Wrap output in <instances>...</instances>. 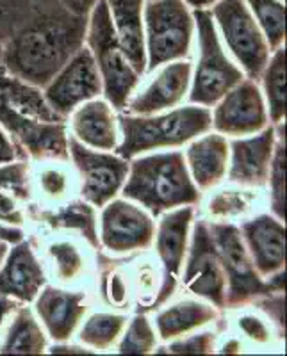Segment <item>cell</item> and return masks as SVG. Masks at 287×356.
I'll use <instances>...</instances> for the list:
<instances>
[{
	"instance_id": "cell-1",
	"label": "cell",
	"mask_w": 287,
	"mask_h": 356,
	"mask_svg": "<svg viewBox=\"0 0 287 356\" xmlns=\"http://www.w3.org/2000/svg\"><path fill=\"white\" fill-rule=\"evenodd\" d=\"M88 18L61 4L36 8L4 41L0 65L20 81L43 89L84 47Z\"/></svg>"
},
{
	"instance_id": "cell-2",
	"label": "cell",
	"mask_w": 287,
	"mask_h": 356,
	"mask_svg": "<svg viewBox=\"0 0 287 356\" xmlns=\"http://www.w3.org/2000/svg\"><path fill=\"white\" fill-rule=\"evenodd\" d=\"M65 120L49 106L40 88L20 81L0 65V127L25 155L68 161Z\"/></svg>"
},
{
	"instance_id": "cell-3",
	"label": "cell",
	"mask_w": 287,
	"mask_h": 356,
	"mask_svg": "<svg viewBox=\"0 0 287 356\" xmlns=\"http://www.w3.org/2000/svg\"><path fill=\"white\" fill-rule=\"evenodd\" d=\"M123 195L141 203L152 216L200 202L199 187L194 186L180 152L155 154L134 161L129 166Z\"/></svg>"
},
{
	"instance_id": "cell-4",
	"label": "cell",
	"mask_w": 287,
	"mask_h": 356,
	"mask_svg": "<svg viewBox=\"0 0 287 356\" xmlns=\"http://www.w3.org/2000/svg\"><path fill=\"white\" fill-rule=\"evenodd\" d=\"M212 127V116L205 107H180L166 114L120 116L123 139L116 146L118 155L132 159L150 150L180 146L199 138Z\"/></svg>"
},
{
	"instance_id": "cell-5",
	"label": "cell",
	"mask_w": 287,
	"mask_h": 356,
	"mask_svg": "<svg viewBox=\"0 0 287 356\" xmlns=\"http://www.w3.org/2000/svg\"><path fill=\"white\" fill-rule=\"evenodd\" d=\"M86 40L100 73L105 97L116 109H125L130 95L138 86L139 73L130 66L120 47L105 0H98L89 13Z\"/></svg>"
},
{
	"instance_id": "cell-6",
	"label": "cell",
	"mask_w": 287,
	"mask_h": 356,
	"mask_svg": "<svg viewBox=\"0 0 287 356\" xmlns=\"http://www.w3.org/2000/svg\"><path fill=\"white\" fill-rule=\"evenodd\" d=\"M146 70L184 59L193 40V13L184 0H145Z\"/></svg>"
},
{
	"instance_id": "cell-7",
	"label": "cell",
	"mask_w": 287,
	"mask_h": 356,
	"mask_svg": "<svg viewBox=\"0 0 287 356\" xmlns=\"http://www.w3.org/2000/svg\"><path fill=\"white\" fill-rule=\"evenodd\" d=\"M194 27L199 31L200 59L194 73L189 100L199 106H215L243 81V73L225 56L209 9H193Z\"/></svg>"
},
{
	"instance_id": "cell-8",
	"label": "cell",
	"mask_w": 287,
	"mask_h": 356,
	"mask_svg": "<svg viewBox=\"0 0 287 356\" xmlns=\"http://www.w3.org/2000/svg\"><path fill=\"white\" fill-rule=\"evenodd\" d=\"M209 230L225 269V307H241L257 298L280 292L270 284V280L264 282L263 276L257 273L238 227L228 222H212L209 225Z\"/></svg>"
},
{
	"instance_id": "cell-9",
	"label": "cell",
	"mask_w": 287,
	"mask_h": 356,
	"mask_svg": "<svg viewBox=\"0 0 287 356\" xmlns=\"http://www.w3.org/2000/svg\"><path fill=\"white\" fill-rule=\"evenodd\" d=\"M210 15L248 77L261 79L270 59V44L245 0H218Z\"/></svg>"
},
{
	"instance_id": "cell-10",
	"label": "cell",
	"mask_w": 287,
	"mask_h": 356,
	"mask_svg": "<svg viewBox=\"0 0 287 356\" xmlns=\"http://www.w3.org/2000/svg\"><path fill=\"white\" fill-rule=\"evenodd\" d=\"M68 154L82 177V196L95 207L109 203L129 175V162L113 154L93 152L75 136L68 139Z\"/></svg>"
},
{
	"instance_id": "cell-11",
	"label": "cell",
	"mask_w": 287,
	"mask_h": 356,
	"mask_svg": "<svg viewBox=\"0 0 287 356\" xmlns=\"http://www.w3.org/2000/svg\"><path fill=\"white\" fill-rule=\"evenodd\" d=\"M184 285L187 291L202 296L215 307L225 308V269L205 221H199L194 225L189 259L184 271Z\"/></svg>"
},
{
	"instance_id": "cell-12",
	"label": "cell",
	"mask_w": 287,
	"mask_h": 356,
	"mask_svg": "<svg viewBox=\"0 0 287 356\" xmlns=\"http://www.w3.org/2000/svg\"><path fill=\"white\" fill-rule=\"evenodd\" d=\"M43 89L49 106L65 118L75 107L97 97L102 91V77L91 52L82 47Z\"/></svg>"
},
{
	"instance_id": "cell-13",
	"label": "cell",
	"mask_w": 287,
	"mask_h": 356,
	"mask_svg": "<svg viewBox=\"0 0 287 356\" xmlns=\"http://www.w3.org/2000/svg\"><path fill=\"white\" fill-rule=\"evenodd\" d=\"M105 205L100 234L105 250L129 253L152 244L155 235L154 219L143 209L127 200H113Z\"/></svg>"
},
{
	"instance_id": "cell-14",
	"label": "cell",
	"mask_w": 287,
	"mask_h": 356,
	"mask_svg": "<svg viewBox=\"0 0 287 356\" xmlns=\"http://www.w3.org/2000/svg\"><path fill=\"white\" fill-rule=\"evenodd\" d=\"M212 125L225 136H248L267 127L266 106L257 82L241 81L219 100Z\"/></svg>"
},
{
	"instance_id": "cell-15",
	"label": "cell",
	"mask_w": 287,
	"mask_h": 356,
	"mask_svg": "<svg viewBox=\"0 0 287 356\" xmlns=\"http://www.w3.org/2000/svg\"><path fill=\"white\" fill-rule=\"evenodd\" d=\"M191 221H193V209L186 205L164 216L159 222L155 248H157V255L162 264V284L157 298L148 308H159L173 296L180 267H183L184 253H186Z\"/></svg>"
},
{
	"instance_id": "cell-16",
	"label": "cell",
	"mask_w": 287,
	"mask_h": 356,
	"mask_svg": "<svg viewBox=\"0 0 287 356\" xmlns=\"http://www.w3.org/2000/svg\"><path fill=\"white\" fill-rule=\"evenodd\" d=\"M241 237L263 278L282 271L286 264V228L279 218L257 216L241 227Z\"/></svg>"
},
{
	"instance_id": "cell-17",
	"label": "cell",
	"mask_w": 287,
	"mask_h": 356,
	"mask_svg": "<svg viewBox=\"0 0 287 356\" xmlns=\"http://www.w3.org/2000/svg\"><path fill=\"white\" fill-rule=\"evenodd\" d=\"M277 129L264 127L263 132L232 143V162L228 178L245 187H263L270 177L271 159L275 152Z\"/></svg>"
},
{
	"instance_id": "cell-18",
	"label": "cell",
	"mask_w": 287,
	"mask_h": 356,
	"mask_svg": "<svg viewBox=\"0 0 287 356\" xmlns=\"http://www.w3.org/2000/svg\"><path fill=\"white\" fill-rule=\"evenodd\" d=\"M36 296V312L41 323L57 342H66L86 314L84 292H68L56 287H45Z\"/></svg>"
},
{
	"instance_id": "cell-19",
	"label": "cell",
	"mask_w": 287,
	"mask_h": 356,
	"mask_svg": "<svg viewBox=\"0 0 287 356\" xmlns=\"http://www.w3.org/2000/svg\"><path fill=\"white\" fill-rule=\"evenodd\" d=\"M191 82V65L177 61L166 66L141 95L134 98L127 107L129 114L148 116L175 107L184 100Z\"/></svg>"
},
{
	"instance_id": "cell-20",
	"label": "cell",
	"mask_w": 287,
	"mask_h": 356,
	"mask_svg": "<svg viewBox=\"0 0 287 356\" xmlns=\"http://www.w3.org/2000/svg\"><path fill=\"white\" fill-rule=\"evenodd\" d=\"M45 285L43 267L29 243H17L0 269V294L31 303Z\"/></svg>"
},
{
	"instance_id": "cell-21",
	"label": "cell",
	"mask_w": 287,
	"mask_h": 356,
	"mask_svg": "<svg viewBox=\"0 0 287 356\" xmlns=\"http://www.w3.org/2000/svg\"><path fill=\"white\" fill-rule=\"evenodd\" d=\"M105 2L109 6L114 31L127 61L141 75L146 70L145 25H143L145 0H105Z\"/></svg>"
},
{
	"instance_id": "cell-22",
	"label": "cell",
	"mask_w": 287,
	"mask_h": 356,
	"mask_svg": "<svg viewBox=\"0 0 287 356\" xmlns=\"http://www.w3.org/2000/svg\"><path fill=\"white\" fill-rule=\"evenodd\" d=\"M75 138L97 150H114L118 146L116 116L104 100H88L79 107L72 118Z\"/></svg>"
},
{
	"instance_id": "cell-23",
	"label": "cell",
	"mask_w": 287,
	"mask_h": 356,
	"mask_svg": "<svg viewBox=\"0 0 287 356\" xmlns=\"http://www.w3.org/2000/svg\"><path fill=\"white\" fill-rule=\"evenodd\" d=\"M187 166L194 186L205 191L218 186L226 173L228 143L222 134H207L187 148Z\"/></svg>"
},
{
	"instance_id": "cell-24",
	"label": "cell",
	"mask_w": 287,
	"mask_h": 356,
	"mask_svg": "<svg viewBox=\"0 0 287 356\" xmlns=\"http://www.w3.org/2000/svg\"><path fill=\"white\" fill-rule=\"evenodd\" d=\"M216 317L218 312L210 305L199 303V301H180L162 310L155 319V324L161 339L170 340L194 328H200L203 324L212 323Z\"/></svg>"
},
{
	"instance_id": "cell-25",
	"label": "cell",
	"mask_w": 287,
	"mask_h": 356,
	"mask_svg": "<svg viewBox=\"0 0 287 356\" xmlns=\"http://www.w3.org/2000/svg\"><path fill=\"white\" fill-rule=\"evenodd\" d=\"M47 348V337L40 323L27 307L15 308V319L8 330L0 353L4 355H41Z\"/></svg>"
},
{
	"instance_id": "cell-26",
	"label": "cell",
	"mask_w": 287,
	"mask_h": 356,
	"mask_svg": "<svg viewBox=\"0 0 287 356\" xmlns=\"http://www.w3.org/2000/svg\"><path fill=\"white\" fill-rule=\"evenodd\" d=\"M264 93L270 106L271 122L279 125L286 116V50L284 47L275 49V54L267 59V65L263 72Z\"/></svg>"
},
{
	"instance_id": "cell-27",
	"label": "cell",
	"mask_w": 287,
	"mask_h": 356,
	"mask_svg": "<svg viewBox=\"0 0 287 356\" xmlns=\"http://www.w3.org/2000/svg\"><path fill=\"white\" fill-rule=\"evenodd\" d=\"M41 219L52 228H73V230H79L89 241L91 246H98L95 211L93 207H89L88 203L72 202L56 212H43Z\"/></svg>"
},
{
	"instance_id": "cell-28",
	"label": "cell",
	"mask_w": 287,
	"mask_h": 356,
	"mask_svg": "<svg viewBox=\"0 0 287 356\" xmlns=\"http://www.w3.org/2000/svg\"><path fill=\"white\" fill-rule=\"evenodd\" d=\"M271 50L282 47L286 40V8L282 0H245Z\"/></svg>"
},
{
	"instance_id": "cell-29",
	"label": "cell",
	"mask_w": 287,
	"mask_h": 356,
	"mask_svg": "<svg viewBox=\"0 0 287 356\" xmlns=\"http://www.w3.org/2000/svg\"><path fill=\"white\" fill-rule=\"evenodd\" d=\"M127 324L125 316L114 314H95L86 321L81 330V340L86 346L95 349H109L122 335Z\"/></svg>"
},
{
	"instance_id": "cell-30",
	"label": "cell",
	"mask_w": 287,
	"mask_h": 356,
	"mask_svg": "<svg viewBox=\"0 0 287 356\" xmlns=\"http://www.w3.org/2000/svg\"><path fill=\"white\" fill-rule=\"evenodd\" d=\"M286 138H284V125H277V139H275V152L271 159L270 177L267 182L271 187V209L275 212L277 218L282 221L286 216Z\"/></svg>"
},
{
	"instance_id": "cell-31",
	"label": "cell",
	"mask_w": 287,
	"mask_h": 356,
	"mask_svg": "<svg viewBox=\"0 0 287 356\" xmlns=\"http://www.w3.org/2000/svg\"><path fill=\"white\" fill-rule=\"evenodd\" d=\"M155 333L152 324L145 316H136L130 321L127 333L118 346V353L122 355H146L155 349Z\"/></svg>"
},
{
	"instance_id": "cell-32",
	"label": "cell",
	"mask_w": 287,
	"mask_h": 356,
	"mask_svg": "<svg viewBox=\"0 0 287 356\" xmlns=\"http://www.w3.org/2000/svg\"><path fill=\"white\" fill-rule=\"evenodd\" d=\"M255 195L250 191H219L210 198L207 211L212 218H234L250 211Z\"/></svg>"
},
{
	"instance_id": "cell-33",
	"label": "cell",
	"mask_w": 287,
	"mask_h": 356,
	"mask_svg": "<svg viewBox=\"0 0 287 356\" xmlns=\"http://www.w3.org/2000/svg\"><path fill=\"white\" fill-rule=\"evenodd\" d=\"M49 253L56 264L57 278L61 282H72L84 269L81 251L70 243H56L49 248Z\"/></svg>"
},
{
	"instance_id": "cell-34",
	"label": "cell",
	"mask_w": 287,
	"mask_h": 356,
	"mask_svg": "<svg viewBox=\"0 0 287 356\" xmlns=\"http://www.w3.org/2000/svg\"><path fill=\"white\" fill-rule=\"evenodd\" d=\"M0 191H9L20 200H29V164L25 161L6 162L0 166Z\"/></svg>"
},
{
	"instance_id": "cell-35",
	"label": "cell",
	"mask_w": 287,
	"mask_h": 356,
	"mask_svg": "<svg viewBox=\"0 0 287 356\" xmlns=\"http://www.w3.org/2000/svg\"><path fill=\"white\" fill-rule=\"evenodd\" d=\"M36 6L27 0H0V36L8 40L25 20H27Z\"/></svg>"
},
{
	"instance_id": "cell-36",
	"label": "cell",
	"mask_w": 287,
	"mask_h": 356,
	"mask_svg": "<svg viewBox=\"0 0 287 356\" xmlns=\"http://www.w3.org/2000/svg\"><path fill=\"white\" fill-rule=\"evenodd\" d=\"M216 335L212 332H203L199 335H191L187 339L175 340L164 351L159 353H171V355H209L215 351Z\"/></svg>"
},
{
	"instance_id": "cell-37",
	"label": "cell",
	"mask_w": 287,
	"mask_h": 356,
	"mask_svg": "<svg viewBox=\"0 0 287 356\" xmlns=\"http://www.w3.org/2000/svg\"><path fill=\"white\" fill-rule=\"evenodd\" d=\"M41 189L45 191V195L50 196V198H59V196L65 195L66 187H68V180H66V175L59 170H45L40 177Z\"/></svg>"
},
{
	"instance_id": "cell-38",
	"label": "cell",
	"mask_w": 287,
	"mask_h": 356,
	"mask_svg": "<svg viewBox=\"0 0 287 356\" xmlns=\"http://www.w3.org/2000/svg\"><path fill=\"white\" fill-rule=\"evenodd\" d=\"M239 330L248 337V339L255 340V342H270V330L264 324V321H261L259 317L255 316H243L239 317Z\"/></svg>"
},
{
	"instance_id": "cell-39",
	"label": "cell",
	"mask_w": 287,
	"mask_h": 356,
	"mask_svg": "<svg viewBox=\"0 0 287 356\" xmlns=\"http://www.w3.org/2000/svg\"><path fill=\"white\" fill-rule=\"evenodd\" d=\"M259 307L266 312L271 319L279 324V328L284 330V294L282 292H273V294L257 298Z\"/></svg>"
},
{
	"instance_id": "cell-40",
	"label": "cell",
	"mask_w": 287,
	"mask_h": 356,
	"mask_svg": "<svg viewBox=\"0 0 287 356\" xmlns=\"http://www.w3.org/2000/svg\"><path fill=\"white\" fill-rule=\"evenodd\" d=\"M0 221L8 222V225H15L20 227L24 222V216H22L20 209H18L17 202L8 196L6 193H0Z\"/></svg>"
},
{
	"instance_id": "cell-41",
	"label": "cell",
	"mask_w": 287,
	"mask_h": 356,
	"mask_svg": "<svg viewBox=\"0 0 287 356\" xmlns=\"http://www.w3.org/2000/svg\"><path fill=\"white\" fill-rule=\"evenodd\" d=\"M22 157H25L24 152H22L20 148L11 141V139H9L8 132L0 127V164L17 161V159H22Z\"/></svg>"
},
{
	"instance_id": "cell-42",
	"label": "cell",
	"mask_w": 287,
	"mask_h": 356,
	"mask_svg": "<svg viewBox=\"0 0 287 356\" xmlns=\"http://www.w3.org/2000/svg\"><path fill=\"white\" fill-rule=\"evenodd\" d=\"M98 0H59V4L66 9L72 15H77V17H89L91 9L95 8Z\"/></svg>"
},
{
	"instance_id": "cell-43",
	"label": "cell",
	"mask_w": 287,
	"mask_h": 356,
	"mask_svg": "<svg viewBox=\"0 0 287 356\" xmlns=\"http://www.w3.org/2000/svg\"><path fill=\"white\" fill-rule=\"evenodd\" d=\"M127 296V287L123 284V280L118 275H114L111 278V298H113L114 303H122Z\"/></svg>"
},
{
	"instance_id": "cell-44",
	"label": "cell",
	"mask_w": 287,
	"mask_h": 356,
	"mask_svg": "<svg viewBox=\"0 0 287 356\" xmlns=\"http://www.w3.org/2000/svg\"><path fill=\"white\" fill-rule=\"evenodd\" d=\"M24 239V234L18 228L13 227H4V225H0V241H4V243H11L17 244Z\"/></svg>"
},
{
	"instance_id": "cell-45",
	"label": "cell",
	"mask_w": 287,
	"mask_h": 356,
	"mask_svg": "<svg viewBox=\"0 0 287 356\" xmlns=\"http://www.w3.org/2000/svg\"><path fill=\"white\" fill-rule=\"evenodd\" d=\"M52 355H91L89 349L79 348V346H68V344H57L50 349Z\"/></svg>"
},
{
	"instance_id": "cell-46",
	"label": "cell",
	"mask_w": 287,
	"mask_h": 356,
	"mask_svg": "<svg viewBox=\"0 0 287 356\" xmlns=\"http://www.w3.org/2000/svg\"><path fill=\"white\" fill-rule=\"evenodd\" d=\"M18 305L15 303V300L13 298H8V296L0 294V326H2V323H4L6 317L11 314V312H15V308H17Z\"/></svg>"
},
{
	"instance_id": "cell-47",
	"label": "cell",
	"mask_w": 287,
	"mask_h": 356,
	"mask_svg": "<svg viewBox=\"0 0 287 356\" xmlns=\"http://www.w3.org/2000/svg\"><path fill=\"white\" fill-rule=\"evenodd\" d=\"M184 2H186L187 8L191 9H207L212 8L218 0H184Z\"/></svg>"
},
{
	"instance_id": "cell-48",
	"label": "cell",
	"mask_w": 287,
	"mask_h": 356,
	"mask_svg": "<svg viewBox=\"0 0 287 356\" xmlns=\"http://www.w3.org/2000/svg\"><path fill=\"white\" fill-rule=\"evenodd\" d=\"M36 8H54V6H59V0H27Z\"/></svg>"
},
{
	"instance_id": "cell-49",
	"label": "cell",
	"mask_w": 287,
	"mask_h": 356,
	"mask_svg": "<svg viewBox=\"0 0 287 356\" xmlns=\"http://www.w3.org/2000/svg\"><path fill=\"white\" fill-rule=\"evenodd\" d=\"M239 349H241V344H239V340L232 339V340H228V342H226L225 346H223L222 353H238Z\"/></svg>"
},
{
	"instance_id": "cell-50",
	"label": "cell",
	"mask_w": 287,
	"mask_h": 356,
	"mask_svg": "<svg viewBox=\"0 0 287 356\" xmlns=\"http://www.w3.org/2000/svg\"><path fill=\"white\" fill-rule=\"evenodd\" d=\"M6 257H8V246H6L4 241H0V266H2Z\"/></svg>"
},
{
	"instance_id": "cell-51",
	"label": "cell",
	"mask_w": 287,
	"mask_h": 356,
	"mask_svg": "<svg viewBox=\"0 0 287 356\" xmlns=\"http://www.w3.org/2000/svg\"><path fill=\"white\" fill-rule=\"evenodd\" d=\"M4 38L0 36V57H2V50H4Z\"/></svg>"
}]
</instances>
